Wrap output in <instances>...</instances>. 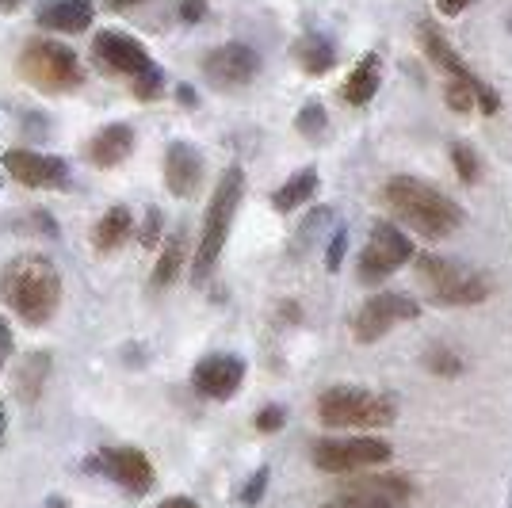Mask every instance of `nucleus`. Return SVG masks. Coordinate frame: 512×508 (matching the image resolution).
I'll return each mask as SVG.
<instances>
[{"instance_id":"13","label":"nucleus","mask_w":512,"mask_h":508,"mask_svg":"<svg viewBox=\"0 0 512 508\" xmlns=\"http://www.w3.org/2000/svg\"><path fill=\"white\" fill-rule=\"evenodd\" d=\"M92 466H100L111 482H119L134 497H142V493L153 489V463L146 459V451H138V447H107V451H100V459Z\"/></svg>"},{"instance_id":"41","label":"nucleus","mask_w":512,"mask_h":508,"mask_svg":"<svg viewBox=\"0 0 512 508\" xmlns=\"http://www.w3.org/2000/svg\"><path fill=\"white\" fill-rule=\"evenodd\" d=\"M107 8H115V12H123V8H130V4H142V0H104Z\"/></svg>"},{"instance_id":"37","label":"nucleus","mask_w":512,"mask_h":508,"mask_svg":"<svg viewBox=\"0 0 512 508\" xmlns=\"http://www.w3.org/2000/svg\"><path fill=\"white\" fill-rule=\"evenodd\" d=\"M470 4H478V0H436V8H440V16H463Z\"/></svg>"},{"instance_id":"25","label":"nucleus","mask_w":512,"mask_h":508,"mask_svg":"<svg viewBox=\"0 0 512 508\" xmlns=\"http://www.w3.org/2000/svg\"><path fill=\"white\" fill-rule=\"evenodd\" d=\"M184 253H188V237H184V230L169 233V237H165V249H161V256H157V268H153V279H150L153 291L172 287V279L180 276Z\"/></svg>"},{"instance_id":"2","label":"nucleus","mask_w":512,"mask_h":508,"mask_svg":"<svg viewBox=\"0 0 512 508\" xmlns=\"http://www.w3.org/2000/svg\"><path fill=\"white\" fill-rule=\"evenodd\" d=\"M383 203L398 214L413 233H421L428 241H444L463 226V207L448 199L440 188H432L417 176H394L386 180Z\"/></svg>"},{"instance_id":"26","label":"nucleus","mask_w":512,"mask_h":508,"mask_svg":"<svg viewBox=\"0 0 512 508\" xmlns=\"http://www.w3.org/2000/svg\"><path fill=\"white\" fill-rule=\"evenodd\" d=\"M459 272H463V268H459L455 260H448V256L417 253V276H421V283L428 287V295H436V291H440L444 283H451Z\"/></svg>"},{"instance_id":"28","label":"nucleus","mask_w":512,"mask_h":508,"mask_svg":"<svg viewBox=\"0 0 512 508\" xmlns=\"http://www.w3.org/2000/svg\"><path fill=\"white\" fill-rule=\"evenodd\" d=\"M425 367L432 375H444V379H455V375H463V356L459 352H451L444 344H432L425 352Z\"/></svg>"},{"instance_id":"11","label":"nucleus","mask_w":512,"mask_h":508,"mask_svg":"<svg viewBox=\"0 0 512 508\" xmlns=\"http://www.w3.org/2000/svg\"><path fill=\"white\" fill-rule=\"evenodd\" d=\"M92 58L100 62V69H107V73H123V77H130V81L153 69L150 50L138 43V39L123 35V31H100V35L92 39Z\"/></svg>"},{"instance_id":"22","label":"nucleus","mask_w":512,"mask_h":508,"mask_svg":"<svg viewBox=\"0 0 512 508\" xmlns=\"http://www.w3.org/2000/svg\"><path fill=\"white\" fill-rule=\"evenodd\" d=\"M348 493H360V497H379V501H406L413 497V482L406 474H363L348 482Z\"/></svg>"},{"instance_id":"39","label":"nucleus","mask_w":512,"mask_h":508,"mask_svg":"<svg viewBox=\"0 0 512 508\" xmlns=\"http://www.w3.org/2000/svg\"><path fill=\"white\" fill-rule=\"evenodd\" d=\"M176 96H180V104H184V107H195V104H199V96H195V92L188 85H176Z\"/></svg>"},{"instance_id":"35","label":"nucleus","mask_w":512,"mask_h":508,"mask_svg":"<svg viewBox=\"0 0 512 508\" xmlns=\"http://www.w3.org/2000/svg\"><path fill=\"white\" fill-rule=\"evenodd\" d=\"M264 489H268V466H260L253 478L245 482V489H241V501H245V505H256V501L264 497Z\"/></svg>"},{"instance_id":"34","label":"nucleus","mask_w":512,"mask_h":508,"mask_svg":"<svg viewBox=\"0 0 512 508\" xmlns=\"http://www.w3.org/2000/svg\"><path fill=\"white\" fill-rule=\"evenodd\" d=\"M344 253H348V230H337L329 237V253H325V268L329 272H341Z\"/></svg>"},{"instance_id":"16","label":"nucleus","mask_w":512,"mask_h":508,"mask_svg":"<svg viewBox=\"0 0 512 508\" xmlns=\"http://www.w3.org/2000/svg\"><path fill=\"white\" fill-rule=\"evenodd\" d=\"M35 20L39 27L58 31V35H81L96 20V4L92 0H46Z\"/></svg>"},{"instance_id":"8","label":"nucleus","mask_w":512,"mask_h":508,"mask_svg":"<svg viewBox=\"0 0 512 508\" xmlns=\"http://www.w3.org/2000/svg\"><path fill=\"white\" fill-rule=\"evenodd\" d=\"M413 318H421V306H417L413 298L398 295V291H379V295H371L360 310H356V318H352V337L360 340V344H375V340H383L390 329H398V325H406V321H413Z\"/></svg>"},{"instance_id":"38","label":"nucleus","mask_w":512,"mask_h":508,"mask_svg":"<svg viewBox=\"0 0 512 508\" xmlns=\"http://www.w3.org/2000/svg\"><path fill=\"white\" fill-rule=\"evenodd\" d=\"M0 352L12 356V329H8V321L4 318H0Z\"/></svg>"},{"instance_id":"29","label":"nucleus","mask_w":512,"mask_h":508,"mask_svg":"<svg viewBox=\"0 0 512 508\" xmlns=\"http://www.w3.org/2000/svg\"><path fill=\"white\" fill-rule=\"evenodd\" d=\"M451 165H455V176H459L463 184H478V180H482V161H478V153H474L467 142H455V146H451Z\"/></svg>"},{"instance_id":"43","label":"nucleus","mask_w":512,"mask_h":508,"mask_svg":"<svg viewBox=\"0 0 512 508\" xmlns=\"http://www.w3.org/2000/svg\"><path fill=\"white\" fill-rule=\"evenodd\" d=\"M4 428H8V417H4V405H0V440H4Z\"/></svg>"},{"instance_id":"32","label":"nucleus","mask_w":512,"mask_h":508,"mask_svg":"<svg viewBox=\"0 0 512 508\" xmlns=\"http://www.w3.org/2000/svg\"><path fill=\"white\" fill-rule=\"evenodd\" d=\"M256 432H279L283 424H287V409L283 405H264L260 413H256Z\"/></svg>"},{"instance_id":"45","label":"nucleus","mask_w":512,"mask_h":508,"mask_svg":"<svg viewBox=\"0 0 512 508\" xmlns=\"http://www.w3.org/2000/svg\"><path fill=\"white\" fill-rule=\"evenodd\" d=\"M4 360H8V356H4V352H0V371H4Z\"/></svg>"},{"instance_id":"12","label":"nucleus","mask_w":512,"mask_h":508,"mask_svg":"<svg viewBox=\"0 0 512 508\" xmlns=\"http://www.w3.org/2000/svg\"><path fill=\"white\" fill-rule=\"evenodd\" d=\"M245 382V360L234 352H214L192 367V386L211 402H230Z\"/></svg>"},{"instance_id":"9","label":"nucleus","mask_w":512,"mask_h":508,"mask_svg":"<svg viewBox=\"0 0 512 508\" xmlns=\"http://www.w3.org/2000/svg\"><path fill=\"white\" fill-rule=\"evenodd\" d=\"M4 172L23 184V188H43V191H62L69 184V169H65L62 157H50V153H35V149H8L0 157Z\"/></svg>"},{"instance_id":"23","label":"nucleus","mask_w":512,"mask_h":508,"mask_svg":"<svg viewBox=\"0 0 512 508\" xmlns=\"http://www.w3.org/2000/svg\"><path fill=\"white\" fill-rule=\"evenodd\" d=\"M295 58H299L302 73L325 77L337 65V46L329 43L325 35H318V31H310V35H302L299 43H295Z\"/></svg>"},{"instance_id":"27","label":"nucleus","mask_w":512,"mask_h":508,"mask_svg":"<svg viewBox=\"0 0 512 508\" xmlns=\"http://www.w3.org/2000/svg\"><path fill=\"white\" fill-rule=\"evenodd\" d=\"M329 127V115H325V104L321 100H306L295 115V130H299L306 142H318L321 134Z\"/></svg>"},{"instance_id":"40","label":"nucleus","mask_w":512,"mask_h":508,"mask_svg":"<svg viewBox=\"0 0 512 508\" xmlns=\"http://www.w3.org/2000/svg\"><path fill=\"white\" fill-rule=\"evenodd\" d=\"M157 508H199V505H195L192 497H169V501H161Z\"/></svg>"},{"instance_id":"5","label":"nucleus","mask_w":512,"mask_h":508,"mask_svg":"<svg viewBox=\"0 0 512 508\" xmlns=\"http://www.w3.org/2000/svg\"><path fill=\"white\" fill-rule=\"evenodd\" d=\"M20 73L43 92H73L85 85L81 58L58 39H31L20 54Z\"/></svg>"},{"instance_id":"33","label":"nucleus","mask_w":512,"mask_h":508,"mask_svg":"<svg viewBox=\"0 0 512 508\" xmlns=\"http://www.w3.org/2000/svg\"><path fill=\"white\" fill-rule=\"evenodd\" d=\"M165 237H161V211L146 207V222H142V249H157Z\"/></svg>"},{"instance_id":"20","label":"nucleus","mask_w":512,"mask_h":508,"mask_svg":"<svg viewBox=\"0 0 512 508\" xmlns=\"http://www.w3.org/2000/svg\"><path fill=\"white\" fill-rule=\"evenodd\" d=\"M46 375H50V352H27V356L16 363L12 386H16V394H20L23 405L39 402V394H43V386H46Z\"/></svg>"},{"instance_id":"24","label":"nucleus","mask_w":512,"mask_h":508,"mask_svg":"<svg viewBox=\"0 0 512 508\" xmlns=\"http://www.w3.org/2000/svg\"><path fill=\"white\" fill-rule=\"evenodd\" d=\"M314 191H318V169H302V172H295L283 188L272 191V207H276L279 214L299 211L302 203L314 199Z\"/></svg>"},{"instance_id":"7","label":"nucleus","mask_w":512,"mask_h":508,"mask_svg":"<svg viewBox=\"0 0 512 508\" xmlns=\"http://www.w3.org/2000/svg\"><path fill=\"white\" fill-rule=\"evenodd\" d=\"M394 447L379 436H352V440H321L314 444V466L325 474H356L367 466L390 463Z\"/></svg>"},{"instance_id":"18","label":"nucleus","mask_w":512,"mask_h":508,"mask_svg":"<svg viewBox=\"0 0 512 508\" xmlns=\"http://www.w3.org/2000/svg\"><path fill=\"white\" fill-rule=\"evenodd\" d=\"M493 295V283L482 272H459V276L451 279V283H444L436 295H432V302L436 306H451V310H463V306H478V302H486V298Z\"/></svg>"},{"instance_id":"36","label":"nucleus","mask_w":512,"mask_h":508,"mask_svg":"<svg viewBox=\"0 0 512 508\" xmlns=\"http://www.w3.org/2000/svg\"><path fill=\"white\" fill-rule=\"evenodd\" d=\"M180 20L184 23L207 20V0H180Z\"/></svg>"},{"instance_id":"1","label":"nucleus","mask_w":512,"mask_h":508,"mask_svg":"<svg viewBox=\"0 0 512 508\" xmlns=\"http://www.w3.org/2000/svg\"><path fill=\"white\" fill-rule=\"evenodd\" d=\"M0 295L20 314L23 325H46L62 306V272L58 264L43 253L16 256L0 272Z\"/></svg>"},{"instance_id":"4","label":"nucleus","mask_w":512,"mask_h":508,"mask_svg":"<svg viewBox=\"0 0 512 508\" xmlns=\"http://www.w3.org/2000/svg\"><path fill=\"white\" fill-rule=\"evenodd\" d=\"M318 421L325 428H386L398 421V402L363 386H329L318 398Z\"/></svg>"},{"instance_id":"6","label":"nucleus","mask_w":512,"mask_h":508,"mask_svg":"<svg viewBox=\"0 0 512 508\" xmlns=\"http://www.w3.org/2000/svg\"><path fill=\"white\" fill-rule=\"evenodd\" d=\"M409 260H417V245H413L394 222L379 218V222L371 226L367 249H363L360 260H356V272H360L363 283L375 287V283H386V279L394 276L402 264H409Z\"/></svg>"},{"instance_id":"14","label":"nucleus","mask_w":512,"mask_h":508,"mask_svg":"<svg viewBox=\"0 0 512 508\" xmlns=\"http://www.w3.org/2000/svg\"><path fill=\"white\" fill-rule=\"evenodd\" d=\"M203 184V153L188 142H172L165 149V188L176 199H192Z\"/></svg>"},{"instance_id":"17","label":"nucleus","mask_w":512,"mask_h":508,"mask_svg":"<svg viewBox=\"0 0 512 508\" xmlns=\"http://www.w3.org/2000/svg\"><path fill=\"white\" fill-rule=\"evenodd\" d=\"M417 35H421V46H425V54L432 58L436 69H444L448 77H459V81H478V73L459 58V50L444 39V31H440L436 23H428V20L417 23Z\"/></svg>"},{"instance_id":"31","label":"nucleus","mask_w":512,"mask_h":508,"mask_svg":"<svg viewBox=\"0 0 512 508\" xmlns=\"http://www.w3.org/2000/svg\"><path fill=\"white\" fill-rule=\"evenodd\" d=\"M321 508H402V505L379 501V497H360V493H341L337 501H329V505H321Z\"/></svg>"},{"instance_id":"10","label":"nucleus","mask_w":512,"mask_h":508,"mask_svg":"<svg viewBox=\"0 0 512 508\" xmlns=\"http://www.w3.org/2000/svg\"><path fill=\"white\" fill-rule=\"evenodd\" d=\"M203 73L214 88H245L256 81L260 73V54L245 43H226L214 46L211 54L203 58Z\"/></svg>"},{"instance_id":"42","label":"nucleus","mask_w":512,"mask_h":508,"mask_svg":"<svg viewBox=\"0 0 512 508\" xmlns=\"http://www.w3.org/2000/svg\"><path fill=\"white\" fill-rule=\"evenodd\" d=\"M20 4H23V0H0V8H4V12H16Z\"/></svg>"},{"instance_id":"15","label":"nucleus","mask_w":512,"mask_h":508,"mask_svg":"<svg viewBox=\"0 0 512 508\" xmlns=\"http://www.w3.org/2000/svg\"><path fill=\"white\" fill-rule=\"evenodd\" d=\"M130 153H134V127H127V123H111V127L96 130L85 146L92 169H119Z\"/></svg>"},{"instance_id":"3","label":"nucleus","mask_w":512,"mask_h":508,"mask_svg":"<svg viewBox=\"0 0 512 508\" xmlns=\"http://www.w3.org/2000/svg\"><path fill=\"white\" fill-rule=\"evenodd\" d=\"M241 195H245V169H241V165H230V169L222 172L218 188H214L207 218H203V233H199V245H195L192 276L199 279V283L214 272L218 256H222L226 241H230L234 214H237V207H241Z\"/></svg>"},{"instance_id":"44","label":"nucleus","mask_w":512,"mask_h":508,"mask_svg":"<svg viewBox=\"0 0 512 508\" xmlns=\"http://www.w3.org/2000/svg\"><path fill=\"white\" fill-rule=\"evenodd\" d=\"M46 508H65V501H62V497H50V501H46Z\"/></svg>"},{"instance_id":"19","label":"nucleus","mask_w":512,"mask_h":508,"mask_svg":"<svg viewBox=\"0 0 512 508\" xmlns=\"http://www.w3.org/2000/svg\"><path fill=\"white\" fill-rule=\"evenodd\" d=\"M379 88H383V58H379V54H363L360 62H356V69L348 73L341 96H344V104L363 107L375 100Z\"/></svg>"},{"instance_id":"21","label":"nucleus","mask_w":512,"mask_h":508,"mask_svg":"<svg viewBox=\"0 0 512 508\" xmlns=\"http://www.w3.org/2000/svg\"><path fill=\"white\" fill-rule=\"evenodd\" d=\"M130 233H134V214H130L127 207H111V211H104V218L92 226V249H96V253H115V249L127 245Z\"/></svg>"},{"instance_id":"30","label":"nucleus","mask_w":512,"mask_h":508,"mask_svg":"<svg viewBox=\"0 0 512 508\" xmlns=\"http://www.w3.org/2000/svg\"><path fill=\"white\" fill-rule=\"evenodd\" d=\"M130 92H134L138 100H157V96L165 92V73L153 65L150 73H142V77H134V81H130Z\"/></svg>"}]
</instances>
